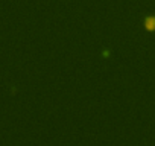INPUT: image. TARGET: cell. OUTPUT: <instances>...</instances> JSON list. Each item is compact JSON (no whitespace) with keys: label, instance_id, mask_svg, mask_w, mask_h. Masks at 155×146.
<instances>
[]
</instances>
